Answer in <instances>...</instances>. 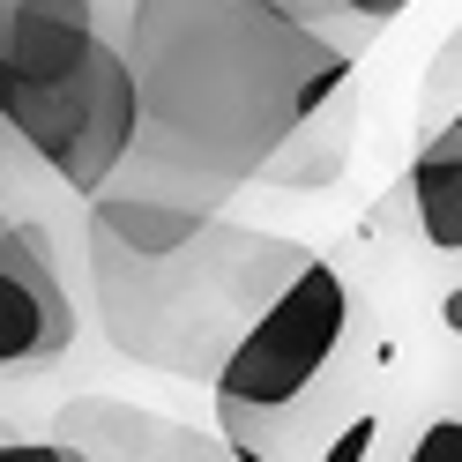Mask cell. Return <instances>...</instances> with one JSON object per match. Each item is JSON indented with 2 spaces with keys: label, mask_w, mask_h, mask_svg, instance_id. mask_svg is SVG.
Instances as JSON below:
<instances>
[{
  "label": "cell",
  "mask_w": 462,
  "mask_h": 462,
  "mask_svg": "<svg viewBox=\"0 0 462 462\" xmlns=\"http://www.w3.org/2000/svg\"><path fill=\"white\" fill-rule=\"evenodd\" d=\"M142 82V150L112 194H164L224 217L321 105L351 90V52L276 0H120Z\"/></svg>",
  "instance_id": "1"
},
{
  "label": "cell",
  "mask_w": 462,
  "mask_h": 462,
  "mask_svg": "<svg viewBox=\"0 0 462 462\" xmlns=\"http://www.w3.org/2000/svg\"><path fill=\"white\" fill-rule=\"evenodd\" d=\"M0 134H15L82 201L142 150V82L127 60V8L105 0H0Z\"/></svg>",
  "instance_id": "2"
},
{
  "label": "cell",
  "mask_w": 462,
  "mask_h": 462,
  "mask_svg": "<svg viewBox=\"0 0 462 462\" xmlns=\"http://www.w3.org/2000/svg\"><path fill=\"white\" fill-rule=\"evenodd\" d=\"M313 262L299 239L209 224V239L180 262H134V254L90 239V291L105 313V336L134 365L171 381H217L239 336L291 291V276Z\"/></svg>",
  "instance_id": "3"
},
{
  "label": "cell",
  "mask_w": 462,
  "mask_h": 462,
  "mask_svg": "<svg viewBox=\"0 0 462 462\" xmlns=\"http://www.w3.org/2000/svg\"><path fill=\"white\" fill-rule=\"evenodd\" d=\"M343 336H351V283H343L336 262L313 254L291 276V291L239 336V351L217 373V418L231 432V448H246L254 425H269V418L291 411V402H306L313 381L336 365Z\"/></svg>",
  "instance_id": "4"
},
{
  "label": "cell",
  "mask_w": 462,
  "mask_h": 462,
  "mask_svg": "<svg viewBox=\"0 0 462 462\" xmlns=\"http://www.w3.org/2000/svg\"><path fill=\"white\" fill-rule=\"evenodd\" d=\"M75 343V306L38 224H0V365H52Z\"/></svg>",
  "instance_id": "5"
},
{
  "label": "cell",
  "mask_w": 462,
  "mask_h": 462,
  "mask_svg": "<svg viewBox=\"0 0 462 462\" xmlns=\"http://www.w3.org/2000/svg\"><path fill=\"white\" fill-rule=\"evenodd\" d=\"M52 440L75 448L82 462H246L231 440H217V432H194V425L157 418V411L120 402V395H75V402H60Z\"/></svg>",
  "instance_id": "6"
},
{
  "label": "cell",
  "mask_w": 462,
  "mask_h": 462,
  "mask_svg": "<svg viewBox=\"0 0 462 462\" xmlns=\"http://www.w3.org/2000/svg\"><path fill=\"white\" fill-rule=\"evenodd\" d=\"M209 209H187V201L164 194H97L90 201V239L134 254V262H180L187 246L209 239Z\"/></svg>",
  "instance_id": "7"
},
{
  "label": "cell",
  "mask_w": 462,
  "mask_h": 462,
  "mask_svg": "<svg viewBox=\"0 0 462 462\" xmlns=\"http://www.w3.org/2000/svg\"><path fill=\"white\" fill-rule=\"evenodd\" d=\"M402 194H411L418 239H425L432 254H462V112H455V120H440V127L418 142Z\"/></svg>",
  "instance_id": "8"
},
{
  "label": "cell",
  "mask_w": 462,
  "mask_h": 462,
  "mask_svg": "<svg viewBox=\"0 0 462 462\" xmlns=\"http://www.w3.org/2000/svg\"><path fill=\"white\" fill-rule=\"evenodd\" d=\"M351 120H358V97L343 90L336 105H321L313 120L276 150V164L262 171V187H328L336 171H343V157H351Z\"/></svg>",
  "instance_id": "9"
},
{
  "label": "cell",
  "mask_w": 462,
  "mask_h": 462,
  "mask_svg": "<svg viewBox=\"0 0 462 462\" xmlns=\"http://www.w3.org/2000/svg\"><path fill=\"white\" fill-rule=\"evenodd\" d=\"M276 8L291 15V23H306L313 38H328L336 52H351V60H358V52L381 38L402 8H411V0H276Z\"/></svg>",
  "instance_id": "10"
},
{
  "label": "cell",
  "mask_w": 462,
  "mask_h": 462,
  "mask_svg": "<svg viewBox=\"0 0 462 462\" xmlns=\"http://www.w3.org/2000/svg\"><path fill=\"white\" fill-rule=\"evenodd\" d=\"M455 90H462V23L448 31V45L432 52V68H425V82H418V127H425V134H432V112H440Z\"/></svg>",
  "instance_id": "11"
},
{
  "label": "cell",
  "mask_w": 462,
  "mask_h": 462,
  "mask_svg": "<svg viewBox=\"0 0 462 462\" xmlns=\"http://www.w3.org/2000/svg\"><path fill=\"white\" fill-rule=\"evenodd\" d=\"M402 462H462V418H432Z\"/></svg>",
  "instance_id": "12"
},
{
  "label": "cell",
  "mask_w": 462,
  "mask_h": 462,
  "mask_svg": "<svg viewBox=\"0 0 462 462\" xmlns=\"http://www.w3.org/2000/svg\"><path fill=\"white\" fill-rule=\"evenodd\" d=\"M0 462H82V455L60 440H0Z\"/></svg>",
  "instance_id": "13"
},
{
  "label": "cell",
  "mask_w": 462,
  "mask_h": 462,
  "mask_svg": "<svg viewBox=\"0 0 462 462\" xmlns=\"http://www.w3.org/2000/svg\"><path fill=\"white\" fill-rule=\"evenodd\" d=\"M440 321H448V328H455V336H462V283H455V291H448V299H440Z\"/></svg>",
  "instance_id": "14"
},
{
  "label": "cell",
  "mask_w": 462,
  "mask_h": 462,
  "mask_svg": "<svg viewBox=\"0 0 462 462\" xmlns=\"http://www.w3.org/2000/svg\"><path fill=\"white\" fill-rule=\"evenodd\" d=\"M0 224H8V217H0Z\"/></svg>",
  "instance_id": "15"
}]
</instances>
